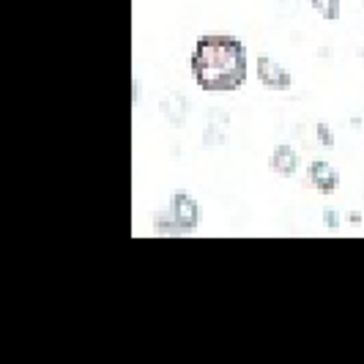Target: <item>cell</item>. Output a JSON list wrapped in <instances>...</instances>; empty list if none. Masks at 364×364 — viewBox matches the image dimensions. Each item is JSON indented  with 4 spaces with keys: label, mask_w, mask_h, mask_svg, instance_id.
Returning <instances> with one entry per match:
<instances>
[{
    "label": "cell",
    "mask_w": 364,
    "mask_h": 364,
    "mask_svg": "<svg viewBox=\"0 0 364 364\" xmlns=\"http://www.w3.org/2000/svg\"><path fill=\"white\" fill-rule=\"evenodd\" d=\"M257 77H260L263 85H269L274 91H288L291 88V74L285 72L277 60H272L269 55L257 58Z\"/></svg>",
    "instance_id": "cell-3"
},
{
    "label": "cell",
    "mask_w": 364,
    "mask_h": 364,
    "mask_svg": "<svg viewBox=\"0 0 364 364\" xmlns=\"http://www.w3.org/2000/svg\"><path fill=\"white\" fill-rule=\"evenodd\" d=\"M312 9L321 11V17L326 19L340 17V0H312Z\"/></svg>",
    "instance_id": "cell-7"
},
{
    "label": "cell",
    "mask_w": 364,
    "mask_h": 364,
    "mask_svg": "<svg viewBox=\"0 0 364 364\" xmlns=\"http://www.w3.org/2000/svg\"><path fill=\"white\" fill-rule=\"evenodd\" d=\"M269 167H272L277 176H293L296 167H299V156L291 146H277L269 159Z\"/></svg>",
    "instance_id": "cell-4"
},
{
    "label": "cell",
    "mask_w": 364,
    "mask_h": 364,
    "mask_svg": "<svg viewBox=\"0 0 364 364\" xmlns=\"http://www.w3.org/2000/svg\"><path fill=\"white\" fill-rule=\"evenodd\" d=\"M318 140L323 143V148H334V134L323 124H318Z\"/></svg>",
    "instance_id": "cell-8"
},
{
    "label": "cell",
    "mask_w": 364,
    "mask_h": 364,
    "mask_svg": "<svg viewBox=\"0 0 364 364\" xmlns=\"http://www.w3.org/2000/svg\"><path fill=\"white\" fill-rule=\"evenodd\" d=\"M192 74L203 91H233L247 82V50L236 38L205 36L192 53Z\"/></svg>",
    "instance_id": "cell-1"
},
{
    "label": "cell",
    "mask_w": 364,
    "mask_h": 364,
    "mask_svg": "<svg viewBox=\"0 0 364 364\" xmlns=\"http://www.w3.org/2000/svg\"><path fill=\"white\" fill-rule=\"evenodd\" d=\"M310 176H312V183L318 186V192H323V195H331V192L337 189V183H340V176H337L326 162L312 164Z\"/></svg>",
    "instance_id": "cell-5"
},
{
    "label": "cell",
    "mask_w": 364,
    "mask_h": 364,
    "mask_svg": "<svg viewBox=\"0 0 364 364\" xmlns=\"http://www.w3.org/2000/svg\"><path fill=\"white\" fill-rule=\"evenodd\" d=\"M162 112L173 127H183L186 112H189V105H186V99H183L181 93H170V96L162 102Z\"/></svg>",
    "instance_id": "cell-6"
},
{
    "label": "cell",
    "mask_w": 364,
    "mask_h": 364,
    "mask_svg": "<svg viewBox=\"0 0 364 364\" xmlns=\"http://www.w3.org/2000/svg\"><path fill=\"white\" fill-rule=\"evenodd\" d=\"M323 225H328V228H337V225H340V219H337V214H334L331 208H328L326 214H323Z\"/></svg>",
    "instance_id": "cell-9"
},
{
    "label": "cell",
    "mask_w": 364,
    "mask_h": 364,
    "mask_svg": "<svg viewBox=\"0 0 364 364\" xmlns=\"http://www.w3.org/2000/svg\"><path fill=\"white\" fill-rule=\"evenodd\" d=\"M167 214H170L173 222L162 219V222H159V230H192V228H198V222H200V217H203L200 205L192 203L186 195H173Z\"/></svg>",
    "instance_id": "cell-2"
}]
</instances>
